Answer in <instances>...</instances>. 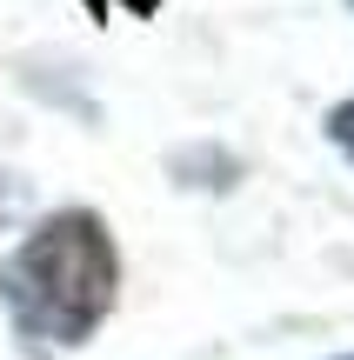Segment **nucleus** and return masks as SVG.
Here are the masks:
<instances>
[{
  "instance_id": "1",
  "label": "nucleus",
  "mask_w": 354,
  "mask_h": 360,
  "mask_svg": "<svg viewBox=\"0 0 354 360\" xmlns=\"http://www.w3.org/2000/svg\"><path fill=\"white\" fill-rule=\"evenodd\" d=\"M114 287H120L114 240H107L101 214H80V207L40 220L0 267V300H7L13 327L47 347H80L107 321Z\"/></svg>"
},
{
  "instance_id": "2",
  "label": "nucleus",
  "mask_w": 354,
  "mask_h": 360,
  "mask_svg": "<svg viewBox=\"0 0 354 360\" xmlns=\"http://www.w3.org/2000/svg\"><path fill=\"white\" fill-rule=\"evenodd\" d=\"M328 141H334V147H341V154L354 160V101H341V107L328 114Z\"/></svg>"
},
{
  "instance_id": "3",
  "label": "nucleus",
  "mask_w": 354,
  "mask_h": 360,
  "mask_svg": "<svg viewBox=\"0 0 354 360\" xmlns=\"http://www.w3.org/2000/svg\"><path fill=\"white\" fill-rule=\"evenodd\" d=\"M114 7H127V13H154L160 0H87V20H107Z\"/></svg>"
},
{
  "instance_id": "4",
  "label": "nucleus",
  "mask_w": 354,
  "mask_h": 360,
  "mask_svg": "<svg viewBox=\"0 0 354 360\" xmlns=\"http://www.w3.org/2000/svg\"><path fill=\"white\" fill-rule=\"evenodd\" d=\"M341 360H354V354H341Z\"/></svg>"
},
{
  "instance_id": "5",
  "label": "nucleus",
  "mask_w": 354,
  "mask_h": 360,
  "mask_svg": "<svg viewBox=\"0 0 354 360\" xmlns=\"http://www.w3.org/2000/svg\"><path fill=\"white\" fill-rule=\"evenodd\" d=\"M348 7H354V0H348Z\"/></svg>"
}]
</instances>
